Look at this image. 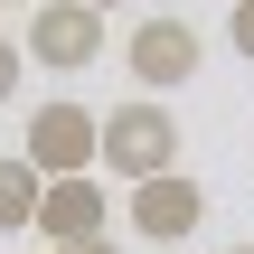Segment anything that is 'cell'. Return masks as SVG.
<instances>
[{"instance_id":"cell-13","label":"cell","mask_w":254,"mask_h":254,"mask_svg":"<svg viewBox=\"0 0 254 254\" xmlns=\"http://www.w3.org/2000/svg\"><path fill=\"white\" fill-rule=\"evenodd\" d=\"M226 254H254V245H226Z\"/></svg>"},{"instance_id":"cell-2","label":"cell","mask_w":254,"mask_h":254,"mask_svg":"<svg viewBox=\"0 0 254 254\" xmlns=\"http://www.w3.org/2000/svg\"><path fill=\"white\" fill-rule=\"evenodd\" d=\"M19 160H28L38 179H85V170H94V113H85V104H66V94H57V104H38V113H28Z\"/></svg>"},{"instance_id":"cell-5","label":"cell","mask_w":254,"mask_h":254,"mask_svg":"<svg viewBox=\"0 0 254 254\" xmlns=\"http://www.w3.org/2000/svg\"><path fill=\"white\" fill-rule=\"evenodd\" d=\"M123 217H132V236H151V245H179V236H198V217H207V189H198L189 170H160V179H141V189L123 198Z\"/></svg>"},{"instance_id":"cell-8","label":"cell","mask_w":254,"mask_h":254,"mask_svg":"<svg viewBox=\"0 0 254 254\" xmlns=\"http://www.w3.org/2000/svg\"><path fill=\"white\" fill-rule=\"evenodd\" d=\"M226 38H236V57L254 66V0H226Z\"/></svg>"},{"instance_id":"cell-3","label":"cell","mask_w":254,"mask_h":254,"mask_svg":"<svg viewBox=\"0 0 254 254\" xmlns=\"http://www.w3.org/2000/svg\"><path fill=\"white\" fill-rule=\"evenodd\" d=\"M19 57H38V66H57V75H85L94 57H104V19L94 9H75V0H38L28 9V47Z\"/></svg>"},{"instance_id":"cell-12","label":"cell","mask_w":254,"mask_h":254,"mask_svg":"<svg viewBox=\"0 0 254 254\" xmlns=\"http://www.w3.org/2000/svg\"><path fill=\"white\" fill-rule=\"evenodd\" d=\"M0 9H19V0H0ZM28 9H38V0H28Z\"/></svg>"},{"instance_id":"cell-6","label":"cell","mask_w":254,"mask_h":254,"mask_svg":"<svg viewBox=\"0 0 254 254\" xmlns=\"http://www.w3.org/2000/svg\"><path fill=\"white\" fill-rule=\"evenodd\" d=\"M28 226L47 236V254L57 245H94V236H104V179H94V170H85V179H47Z\"/></svg>"},{"instance_id":"cell-10","label":"cell","mask_w":254,"mask_h":254,"mask_svg":"<svg viewBox=\"0 0 254 254\" xmlns=\"http://www.w3.org/2000/svg\"><path fill=\"white\" fill-rule=\"evenodd\" d=\"M57 254H123V245H104V236H94V245H57Z\"/></svg>"},{"instance_id":"cell-7","label":"cell","mask_w":254,"mask_h":254,"mask_svg":"<svg viewBox=\"0 0 254 254\" xmlns=\"http://www.w3.org/2000/svg\"><path fill=\"white\" fill-rule=\"evenodd\" d=\"M38 170L28 160H0V236H28V217H38Z\"/></svg>"},{"instance_id":"cell-14","label":"cell","mask_w":254,"mask_h":254,"mask_svg":"<svg viewBox=\"0 0 254 254\" xmlns=\"http://www.w3.org/2000/svg\"><path fill=\"white\" fill-rule=\"evenodd\" d=\"M38 254H47V245H38Z\"/></svg>"},{"instance_id":"cell-4","label":"cell","mask_w":254,"mask_h":254,"mask_svg":"<svg viewBox=\"0 0 254 254\" xmlns=\"http://www.w3.org/2000/svg\"><path fill=\"white\" fill-rule=\"evenodd\" d=\"M123 66H132L141 94H170V85L198 75V28H189V19H141V28L123 38Z\"/></svg>"},{"instance_id":"cell-11","label":"cell","mask_w":254,"mask_h":254,"mask_svg":"<svg viewBox=\"0 0 254 254\" xmlns=\"http://www.w3.org/2000/svg\"><path fill=\"white\" fill-rule=\"evenodd\" d=\"M75 9H94V19H104V9H113V0H75Z\"/></svg>"},{"instance_id":"cell-9","label":"cell","mask_w":254,"mask_h":254,"mask_svg":"<svg viewBox=\"0 0 254 254\" xmlns=\"http://www.w3.org/2000/svg\"><path fill=\"white\" fill-rule=\"evenodd\" d=\"M19 66H28V57H19V38H0V104L19 94Z\"/></svg>"},{"instance_id":"cell-1","label":"cell","mask_w":254,"mask_h":254,"mask_svg":"<svg viewBox=\"0 0 254 254\" xmlns=\"http://www.w3.org/2000/svg\"><path fill=\"white\" fill-rule=\"evenodd\" d=\"M94 160L113 170V179H160V170H179V113L160 104V94H132V104H113V113H94Z\"/></svg>"}]
</instances>
